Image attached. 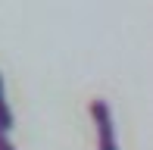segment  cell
<instances>
[{"mask_svg": "<svg viewBox=\"0 0 153 150\" xmlns=\"http://www.w3.org/2000/svg\"><path fill=\"white\" fill-rule=\"evenodd\" d=\"M91 119L97 128V150H119V141H116V125H113V113H109L106 100H91Z\"/></svg>", "mask_w": 153, "mask_h": 150, "instance_id": "1", "label": "cell"}, {"mask_svg": "<svg viewBox=\"0 0 153 150\" xmlns=\"http://www.w3.org/2000/svg\"><path fill=\"white\" fill-rule=\"evenodd\" d=\"M0 125L10 131L13 128V110L6 106V94H3V78H0Z\"/></svg>", "mask_w": 153, "mask_h": 150, "instance_id": "2", "label": "cell"}, {"mask_svg": "<svg viewBox=\"0 0 153 150\" xmlns=\"http://www.w3.org/2000/svg\"><path fill=\"white\" fill-rule=\"evenodd\" d=\"M6 134H10V131H0V150H16V144H13Z\"/></svg>", "mask_w": 153, "mask_h": 150, "instance_id": "3", "label": "cell"}]
</instances>
